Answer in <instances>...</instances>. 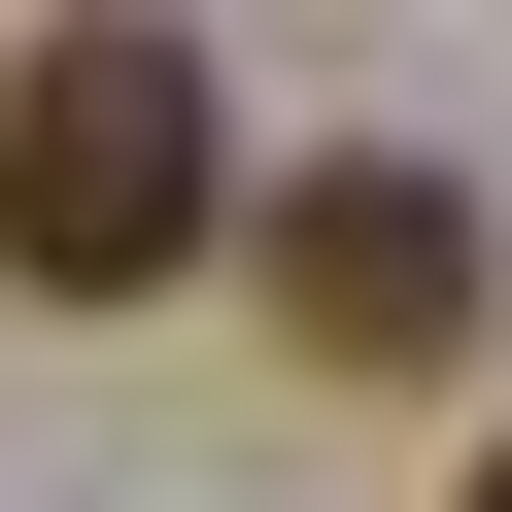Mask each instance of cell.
<instances>
[{
  "label": "cell",
  "instance_id": "cell-1",
  "mask_svg": "<svg viewBox=\"0 0 512 512\" xmlns=\"http://www.w3.org/2000/svg\"><path fill=\"white\" fill-rule=\"evenodd\" d=\"M205 239H239V103H205V35L103 0V35L0 69V274H35V308H171Z\"/></svg>",
  "mask_w": 512,
  "mask_h": 512
},
{
  "label": "cell",
  "instance_id": "cell-2",
  "mask_svg": "<svg viewBox=\"0 0 512 512\" xmlns=\"http://www.w3.org/2000/svg\"><path fill=\"white\" fill-rule=\"evenodd\" d=\"M274 342H308V376H444V342H478V171H410V137L274 171Z\"/></svg>",
  "mask_w": 512,
  "mask_h": 512
},
{
  "label": "cell",
  "instance_id": "cell-3",
  "mask_svg": "<svg viewBox=\"0 0 512 512\" xmlns=\"http://www.w3.org/2000/svg\"><path fill=\"white\" fill-rule=\"evenodd\" d=\"M478 512H512V444H478Z\"/></svg>",
  "mask_w": 512,
  "mask_h": 512
}]
</instances>
